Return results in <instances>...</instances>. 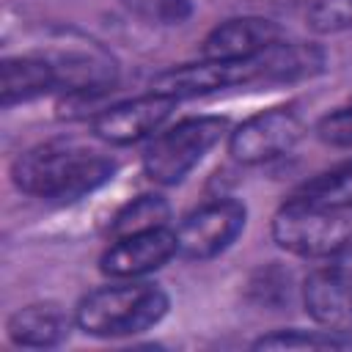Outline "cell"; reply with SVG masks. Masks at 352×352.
I'll return each instance as SVG.
<instances>
[{"label": "cell", "mask_w": 352, "mask_h": 352, "mask_svg": "<svg viewBox=\"0 0 352 352\" xmlns=\"http://www.w3.org/2000/svg\"><path fill=\"white\" fill-rule=\"evenodd\" d=\"M116 162L77 140H50L28 148L11 168L14 184L44 201H74L104 184Z\"/></svg>", "instance_id": "1"}, {"label": "cell", "mask_w": 352, "mask_h": 352, "mask_svg": "<svg viewBox=\"0 0 352 352\" xmlns=\"http://www.w3.org/2000/svg\"><path fill=\"white\" fill-rule=\"evenodd\" d=\"M168 311V294L154 283H116L88 292L74 322L80 330L99 338L135 336L154 327Z\"/></svg>", "instance_id": "2"}, {"label": "cell", "mask_w": 352, "mask_h": 352, "mask_svg": "<svg viewBox=\"0 0 352 352\" xmlns=\"http://www.w3.org/2000/svg\"><path fill=\"white\" fill-rule=\"evenodd\" d=\"M272 236L297 256H333L352 245V204L311 206L286 198L272 217Z\"/></svg>", "instance_id": "3"}, {"label": "cell", "mask_w": 352, "mask_h": 352, "mask_svg": "<svg viewBox=\"0 0 352 352\" xmlns=\"http://www.w3.org/2000/svg\"><path fill=\"white\" fill-rule=\"evenodd\" d=\"M223 132L226 118L217 116H198L173 124L148 143L143 154L146 176L157 184H179L223 138Z\"/></svg>", "instance_id": "4"}, {"label": "cell", "mask_w": 352, "mask_h": 352, "mask_svg": "<svg viewBox=\"0 0 352 352\" xmlns=\"http://www.w3.org/2000/svg\"><path fill=\"white\" fill-rule=\"evenodd\" d=\"M305 132V124L294 107H270L242 121L231 138L228 151L236 162L258 165L286 154Z\"/></svg>", "instance_id": "5"}, {"label": "cell", "mask_w": 352, "mask_h": 352, "mask_svg": "<svg viewBox=\"0 0 352 352\" xmlns=\"http://www.w3.org/2000/svg\"><path fill=\"white\" fill-rule=\"evenodd\" d=\"M245 228V206L239 201L223 198L204 204L182 220L176 228V248L184 258H212L223 253Z\"/></svg>", "instance_id": "6"}, {"label": "cell", "mask_w": 352, "mask_h": 352, "mask_svg": "<svg viewBox=\"0 0 352 352\" xmlns=\"http://www.w3.org/2000/svg\"><path fill=\"white\" fill-rule=\"evenodd\" d=\"M173 104H176V99L148 91L138 99H126V102H118V104H110L107 110H102L94 118V132H96V138H102L104 143H113V146L138 143V140L154 135L168 121V116L173 113Z\"/></svg>", "instance_id": "7"}, {"label": "cell", "mask_w": 352, "mask_h": 352, "mask_svg": "<svg viewBox=\"0 0 352 352\" xmlns=\"http://www.w3.org/2000/svg\"><path fill=\"white\" fill-rule=\"evenodd\" d=\"M179 256L176 248V231L168 226L148 228L126 236H116L110 248L102 253V272L110 278H140L157 267H162L168 258Z\"/></svg>", "instance_id": "8"}, {"label": "cell", "mask_w": 352, "mask_h": 352, "mask_svg": "<svg viewBox=\"0 0 352 352\" xmlns=\"http://www.w3.org/2000/svg\"><path fill=\"white\" fill-rule=\"evenodd\" d=\"M280 41V28L261 16H236L217 25L201 44V55L212 60L256 58Z\"/></svg>", "instance_id": "9"}, {"label": "cell", "mask_w": 352, "mask_h": 352, "mask_svg": "<svg viewBox=\"0 0 352 352\" xmlns=\"http://www.w3.org/2000/svg\"><path fill=\"white\" fill-rule=\"evenodd\" d=\"M305 311L333 333L352 336V283H346L330 267H322L308 275L302 286Z\"/></svg>", "instance_id": "10"}, {"label": "cell", "mask_w": 352, "mask_h": 352, "mask_svg": "<svg viewBox=\"0 0 352 352\" xmlns=\"http://www.w3.org/2000/svg\"><path fill=\"white\" fill-rule=\"evenodd\" d=\"M69 316L55 302H33L11 314L8 338L19 346H55L69 336Z\"/></svg>", "instance_id": "11"}, {"label": "cell", "mask_w": 352, "mask_h": 352, "mask_svg": "<svg viewBox=\"0 0 352 352\" xmlns=\"http://www.w3.org/2000/svg\"><path fill=\"white\" fill-rule=\"evenodd\" d=\"M0 72H3V82H0L3 107L28 102L33 96H41V94L58 88V77H55L50 58H33V55L6 58Z\"/></svg>", "instance_id": "12"}, {"label": "cell", "mask_w": 352, "mask_h": 352, "mask_svg": "<svg viewBox=\"0 0 352 352\" xmlns=\"http://www.w3.org/2000/svg\"><path fill=\"white\" fill-rule=\"evenodd\" d=\"M292 201L311 204V206H341L352 204V160L302 182L292 195Z\"/></svg>", "instance_id": "13"}, {"label": "cell", "mask_w": 352, "mask_h": 352, "mask_svg": "<svg viewBox=\"0 0 352 352\" xmlns=\"http://www.w3.org/2000/svg\"><path fill=\"white\" fill-rule=\"evenodd\" d=\"M168 217H170V209H168L165 198L140 195L116 214L110 234L116 239V236H126V234H138V231H148V228H162V226H168Z\"/></svg>", "instance_id": "14"}, {"label": "cell", "mask_w": 352, "mask_h": 352, "mask_svg": "<svg viewBox=\"0 0 352 352\" xmlns=\"http://www.w3.org/2000/svg\"><path fill=\"white\" fill-rule=\"evenodd\" d=\"M256 349H352V336L333 330H280L272 336H261Z\"/></svg>", "instance_id": "15"}, {"label": "cell", "mask_w": 352, "mask_h": 352, "mask_svg": "<svg viewBox=\"0 0 352 352\" xmlns=\"http://www.w3.org/2000/svg\"><path fill=\"white\" fill-rule=\"evenodd\" d=\"M121 6L157 25H179L190 16V0H121Z\"/></svg>", "instance_id": "16"}, {"label": "cell", "mask_w": 352, "mask_h": 352, "mask_svg": "<svg viewBox=\"0 0 352 352\" xmlns=\"http://www.w3.org/2000/svg\"><path fill=\"white\" fill-rule=\"evenodd\" d=\"M316 135H319V140L327 143V146L352 148V104L327 113V116L316 124Z\"/></svg>", "instance_id": "17"}, {"label": "cell", "mask_w": 352, "mask_h": 352, "mask_svg": "<svg viewBox=\"0 0 352 352\" xmlns=\"http://www.w3.org/2000/svg\"><path fill=\"white\" fill-rule=\"evenodd\" d=\"M327 267H330L333 272H338L346 283H352V245L344 248V250H338V253H333Z\"/></svg>", "instance_id": "18"}]
</instances>
